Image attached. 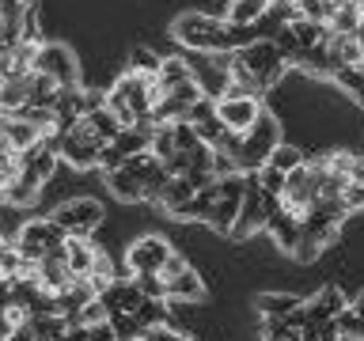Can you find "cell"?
<instances>
[{
    "mask_svg": "<svg viewBox=\"0 0 364 341\" xmlns=\"http://www.w3.org/2000/svg\"><path fill=\"white\" fill-rule=\"evenodd\" d=\"M175 38L193 53H228L232 50V42H228V23L198 16V11L175 19Z\"/></svg>",
    "mask_w": 364,
    "mask_h": 341,
    "instance_id": "6da1fadb",
    "label": "cell"
},
{
    "mask_svg": "<svg viewBox=\"0 0 364 341\" xmlns=\"http://www.w3.org/2000/svg\"><path fill=\"white\" fill-rule=\"evenodd\" d=\"M277 144H281L277 141V121L262 110L258 121L243 133V144H239V152H235V170L239 175H255L258 167H266V159Z\"/></svg>",
    "mask_w": 364,
    "mask_h": 341,
    "instance_id": "7a4b0ae2",
    "label": "cell"
},
{
    "mask_svg": "<svg viewBox=\"0 0 364 341\" xmlns=\"http://www.w3.org/2000/svg\"><path fill=\"white\" fill-rule=\"evenodd\" d=\"M16 250H19L23 261H42L46 254L65 250V232L50 220V216L27 220V224H23V232L16 235Z\"/></svg>",
    "mask_w": 364,
    "mask_h": 341,
    "instance_id": "3957f363",
    "label": "cell"
},
{
    "mask_svg": "<svg viewBox=\"0 0 364 341\" xmlns=\"http://www.w3.org/2000/svg\"><path fill=\"white\" fill-rule=\"evenodd\" d=\"M235 57L250 68V76L258 80L262 95L269 91V84H277L281 72H284V65H289V61H284V53H281L269 38H258V42L243 45V50H235Z\"/></svg>",
    "mask_w": 364,
    "mask_h": 341,
    "instance_id": "277c9868",
    "label": "cell"
},
{
    "mask_svg": "<svg viewBox=\"0 0 364 341\" xmlns=\"http://www.w3.org/2000/svg\"><path fill=\"white\" fill-rule=\"evenodd\" d=\"M34 72L50 76L61 91L80 87V65H76V57L68 53L65 45H57V42H42V45H38V57H34Z\"/></svg>",
    "mask_w": 364,
    "mask_h": 341,
    "instance_id": "5b68a950",
    "label": "cell"
},
{
    "mask_svg": "<svg viewBox=\"0 0 364 341\" xmlns=\"http://www.w3.org/2000/svg\"><path fill=\"white\" fill-rule=\"evenodd\" d=\"M50 220L61 227L65 235H91L102 224V205L91 201V197H76V201H65L61 209H53Z\"/></svg>",
    "mask_w": 364,
    "mask_h": 341,
    "instance_id": "8992f818",
    "label": "cell"
},
{
    "mask_svg": "<svg viewBox=\"0 0 364 341\" xmlns=\"http://www.w3.org/2000/svg\"><path fill=\"white\" fill-rule=\"evenodd\" d=\"M167 258H171V243L164 235H141L129 250H125V269H129V277L159 273V266H164Z\"/></svg>",
    "mask_w": 364,
    "mask_h": 341,
    "instance_id": "52a82bcc",
    "label": "cell"
},
{
    "mask_svg": "<svg viewBox=\"0 0 364 341\" xmlns=\"http://www.w3.org/2000/svg\"><path fill=\"white\" fill-rule=\"evenodd\" d=\"M213 114H216V121L224 125L228 133H239L243 136L250 125L258 121V114H262V99L258 95H243V99H216L213 102Z\"/></svg>",
    "mask_w": 364,
    "mask_h": 341,
    "instance_id": "ba28073f",
    "label": "cell"
},
{
    "mask_svg": "<svg viewBox=\"0 0 364 341\" xmlns=\"http://www.w3.org/2000/svg\"><path fill=\"white\" fill-rule=\"evenodd\" d=\"M323 50H326V57H330V65H334V68H357V65H364L360 61V42L353 38V34L326 31L323 34Z\"/></svg>",
    "mask_w": 364,
    "mask_h": 341,
    "instance_id": "9c48e42d",
    "label": "cell"
},
{
    "mask_svg": "<svg viewBox=\"0 0 364 341\" xmlns=\"http://www.w3.org/2000/svg\"><path fill=\"white\" fill-rule=\"evenodd\" d=\"M346 307H349L346 292L334 288V284H326V288L318 292L315 300L304 307V311H307V323H315V326H318V323H334V318H338L341 311H346Z\"/></svg>",
    "mask_w": 364,
    "mask_h": 341,
    "instance_id": "30bf717a",
    "label": "cell"
},
{
    "mask_svg": "<svg viewBox=\"0 0 364 341\" xmlns=\"http://www.w3.org/2000/svg\"><path fill=\"white\" fill-rule=\"evenodd\" d=\"M34 57L38 45L34 42H11L0 50V76H31L34 72Z\"/></svg>",
    "mask_w": 364,
    "mask_h": 341,
    "instance_id": "8fae6325",
    "label": "cell"
},
{
    "mask_svg": "<svg viewBox=\"0 0 364 341\" xmlns=\"http://www.w3.org/2000/svg\"><path fill=\"white\" fill-rule=\"evenodd\" d=\"M99 300H102V307H107L110 315H133L136 307H141L144 296H141V288H136L133 281H114Z\"/></svg>",
    "mask_w": 364,
    "mask_h": 341,
    "instance_id": "7c38bea8",
    "label": "cell"
},
{
    "mask_svg": "<svg viewBox=\"0 0 364 341\" xmlns=\"http://www.w3.org/2000/svg\"><path fill=\"white\" fill-rule=\"evenodd\" d=\"M95 243L87 235H65V266L73 277H87L91 273V261H95Z\"/></svg>",
    "mask_w": 364,
    "mask_h": 341,
    "instance_id": "4fadbf2b",
    "label": "cell"
},
{
    "mask_svg": "<svg viewBox=\"0 0 364 341\" xmlns=\"http://www.w3.org/2000/svg\"><path fill=\"white\" fill-rule=\"evenodd\" d=\"M269 11V0H232L228 4V27H255V23Z\"/></svg>",
    "mask_w": 364,
    "mask_h": 341,
    "instance_id": "5bb4252c",
    "label": "cell"
},
{
    "mask_svg": "<svg viewBox=\"0 0 364 341\" xmlns=\"http://www.w3.org/2000/svg\"><path fill=\"white\" fill-rule=\"evenodd\" d=\"M164 288H167V300H201V296H205V284H201V277L190 266L182 269L178 277L164 281Z\"/></svg>",
    "mask_w": 364,
    "mask_h": 341,
    "instance_id": "9a60e30c",
    "label": "cell"
},
{
    "mask_svg": "<svg viewBox=\"0 0 364 341\" xmlns=\"http://www.w3.org/2000/svg\"><path fill=\"white\" fill-rule=\"evenodd\" d=\"M266 227L277 235V243H281L284 250H296V247H300V232H304V227H300V220H296V216H289L284 209L273 212L269 220H266Z\"/></svg>",
    "mask_w": 364,
    "mask_h": 341,
    "instance_id": "2e32d148",
    "label": "cell"
},
{
    "mask_svg": "<svg viewBox=\"0 0 364 341\" xmlns=\"http://www.w3.org/2000/svg\"><path fill=\"white\" fill-rule=\"evenodd\" d=\"M38 141H42L38 129H34L31 121H23L19 114H16V118H11V129H8V141H4L8 152H16V156H19V152H27V148H34Z\"/></svg>",
    "mask_w": 364,
    "mask_h": 341,
    "instance_id": "e0dca14e",
    "label": "cell"
},
{
    "mask_svg": "<svg viewBox=\"0 0 364 341\" xmlns=\"http://www.w3.org/2000/svg\"><path fill=\"white\" fill-rule=\"evenodd\" d=\"M65 330H68V323L61 315H38V318H31V323H27L31 341H61Z\"/></svg>",
    "mask_w": 364,
    "mask_h": 341,
    "instance_id": "ac0fdd59",
    "label": "cell"
},
{
    "mask_svg": "<svg viewBox=\"0 0 364 341\" xmlns=\"http://www.w3.org/2000/svg\"><path fill=\"white\" fill-rule=\"evenodd\" d=\"M213 205H216V182L209 190H201V193H193V197L182 205V209L175 212L178 220H209V212H213Z\"/></svg>",
    "mask_w": 364,
    "mask_h": 341,
    "instance_id": "d6986e66",
    "label": "cell"
},
{
    "mask_svg": "<svg viewBox=\"0 0 364 341\" xmlns=\"http://www.w3.org/2000/svg\"><path fill=\"white\" fill-rule=\"evenodd\" d=\"M156 80H159V84H164L167 91H171V87H178V84H186V80H193V76H190L186 57H164V61H159Z\"/></svg>",
    "mask_w": 364,
    "mask_h": 341,
    "instance_id": "ffe728a7",
    "label": "cell"
},
{
    "mask_svg": "<svg viewBox=\"0 0 364 341\" xmlns=\"http://www.w3.org/2000/svg\"><path fill=\"white\" fill-rule=\"evenodd\" d=\"M107 186H110V193H114L118 201H141V182H136L125 167L110 170V175H107Z\"/></svg>",
    "mask_w": 364,
    "mask_h": 341,
    "instance_id": "44dd1931",
    "label": "cell"
},
{
    "mask_svg": "<svg viewBox=\"0 0 364 341\" xmlns=\"http://www.w3.org/2000/svg\"><path fill=\"white\" fill-rule=\"evenodd\" d=\"M190 197H193V190H190V182H186V178H167V186L159 190V205H164L171 216H175Z\"/></svg>",
    "mask_w": 364,
    "mask_h": 341,
    "instance_id": "7402d4cb",
    "label": "cell"
},
{
    "mask_svg": "<svg viewBox=\"0 0 364 341\" xmlns=\"http://www.w3.org/2000/svg\"><path fill=\"white\" fill-rule=\"evenodd\" d=\"M357 23H360V8L346 0L341 8H334L326 16V31H334V34H357Z\"/></svg>",
    "mask_w": 364,
    "mask_h": 341,
    "instance_id": "603a6c76",
    "label": "cell"
},
{
    "mask_svg": "<svg viewBox=\"0 0 364 341\" xmlns=\"http://www.w3.org/2000/svg\"><path fill=\"white\" fill-rule=\"evenodd\" d=\"M27 220H31L27 209H19V205H11V201H0V239H16Z\"/></svg>",
    "mask_w": 364,
    "mask_h": 341,
    "instance_id": "cb8c5ba5",
    "label": "cell"
},
{
    "mask_svg": "<svg viewBox=\"0 0 364 341\" xmlns=\"http://www.w3.org/2000/svg\"><path fill=\"white\" fill-rule=\"evenodd\" d=\"M133 318H136V326H141V330L164 326L167 323V300H141V307L133 311Z\"/></svg>",
    "mask_w": 364,
    "mask_h": 341,
    "instance_id": "d4e9b609",
    "label": "cell"
},
{
    "mask_svg": "<svg viewBox=\"0 0 364 341\" xmlns=\"http://www.w3.org/2000/svg\"><path fill=\"white\" fill-rule=\"evenodd\" d=\"M239 209H243V201H228V197H216L213 212H209V224L216 232H232L235 220H239Z\"/></svg>",
    "mask_w": 364,
    "mask_h": 341,
    "instance_id": "484cf974",
    "label": "cell"
},
{
    "mask_svg": "<svg viewBox=\"0 0 364 341\" xmlns=\"http://www.w3.org/2000/svg\"><path fill=\"white\" fill-rule=\"evenodd\" d=\"M289 31L296 34V42H300V50H315V45H323V34H326V23H307V19H292Z\"/></svg>",
    "mask_w": 364,
    "mask_h": 341,
    "instance_id": "4316f807",
    "label": "cell"
},
{
    "mask_svg": "<svg viewBox=\"0 0 364 341\" xmlns=\"http://www.w3.org/2000/svg\"><path fill=\"white\" fill-rule=\"evenodd\" d=\"M107 318H110V311L102 307V300H87L73 318H65V323H68V326H84V330H91V326H102Z\"/></svg>",
    "mask_w": 364,
    "mask_h": 341,
    "instance_id": "83f0119b",
    "label": "cell"
},
{
    "mask_svg": "<svg viewBox=\"0 0 364 341\" xmlns=\"http://www.w3.org/2000/svg\"><path fill=\"white\" fill-rule=\"evenodd\" d=\"M296 307H300V300H296V296H284V292L262 296V300H258V311L266 315V318H284V315H292Z\"/></svg>",
    "mask_w": 364,
    "mask_h": 341,
    "instance_id": "f1b7e54d",
    "label": "cell"
},
{
    "mask_svg": "<svg viewBox=\"0 0 364 341\" xmlns=\"http://www.w3.org/2000/svg\"><path fill=\"white\" fill-rule=\"evenodd\" d=\"M266 163H269V167H277L281 175H289L292 167H300V163H304V152H300V148H292V144H277V148L269 152Z\"/></svg>",
    "mask_w": 364,
    "mask_h": 341,
    "instance_id": "f546056e",
    "label": "cell"
},
{
    "mask_svg": "<svg viewBox=\"0 0 364 341\" xmlns=\"http://www.w3.org/2000/svg\"><path fill=\"white\" fill-rule=\"evenodd\" d=\"M107 326H110L114 341H141V334H144V330L136 326V318H133V315H110V318H107Z\"/></svg>",
    "mask_w": 364,
    "mask_h": 341,
    "instance_id": "4dcf8cb0",
    "label": "cell"
},
{
    "mask_svg": "<svg viewBox=\"0 0 364 341\" xmlns=\"http://www.w3.org/2000/svg\"><path fill=\"white\" fill-rule=\"evenodd\" d=\"M159 61H164L159 53L144 50V45H136L133 57H129V72H136V76H156V72H159Z\"/></svg>",
    "mask_w": 364,
    "mask_h": 341,
    "instance_id": "1f68e13d",
    "label": "cell"
},
{
    "mask_svg": "<svg viewBox=\"0 0 364 341\" xmlns=\"http://www.w3.org/2000/svg\"><path fill=\"white\" fill-rule=\"evenodd\" d=\"M133 284L141 288L144 300H167V288H164V281H159L156 273H141V277H133Z\"/></svg>",
    "mask_w": 364,
    "mask_h": 341,
    "instance_id": "d6a6232c",
    "label": "cell"
},
{
    "mask_svg": "<svg viewBox=\"0 0 364 341\" xmlns=\"http://www.w3.org/2000/svg\"><path fill=\"white\" fill-rule=\"evenodd\" d=\"M171 136H175V148H178V152H193V148L201 144L190 121H175V125H171Z\"/></svg>",
    "mask_w": 364,
    "mask_h": 341,
    "instance_id": "836d02e7",
    "label": "cell"
},
{
    "mask_svg": "<svg viewBox=\"0 0 364 341\" xmlns=\"http://www.w3.org/2000/svg\"><path fill=\"white\" fill-rule=\"evenodd\" d=\"M193 133H198V141H201L205 148H213L216 141H220V133H224V125H220V121H216V114H213V118H209V121H198V125H193Z\"/></svg>",
    "mask_w": 364,
    "mask_h": 341,
    "instance_id": "e575fe53",
    "label": "cell"
},
{
    "mask_svg": "<svg viewBox=\"0 0 364 341\" xmlns=\"http://www.w3.org/2000/svg\"><path fill=\"white\" fill-rule=\"evenodd\" d=\"M209 175H213V178H228V175H239V170H235V159H232V156H224V152H213Z\"/></svg>",
    "mask_w": 364,
    "mask_h": 341,
    "instance_id": "d590c367",
    "label": "cell"
},
{
    "mask_svg": "<svg viewBox=\"0 0 364 341\" xmlns=\"http://www.w3.org/2000/svg\"><path fill=\"white\" fill-rule=\"evenodd\" d=\"M190 156V170H205L209 175V163H213V148H205V144H198L193 152H186Z\"/></svg>",
    "mask_w": 364,
    "mask_h": 341,
    "instance_id": "8d00e7d4",
    "label": "cell"
},
{
    "mask_svg": "<svg viewBox=\"0 0 364 341\" xmlns=\"http://www.w3.org/2000/svg\"><path fill=\"white\" fill-rule=\"evenodd\" d=\"M182 269H186V261H182V254H175V250H171V258L164 261V266H159L156 277H159V281H171V277H178Z\"/></svg>",
    "mask_w": 364,
    "mask_h": 341,
    "instance_id": "74e56055",
    "label": "cell"
},
{
    "mask_svg": "<svg viewBox=\"0 0 364 341\" xmlns=\"http://www.w3.org/2000/svg\"><path fill=\"white\" fill-rule=\"evenodd\" d=\"M87 341H114V334H110V326L102 323V326H91L87 330Z\"/></svg>",
    "mask_w": 364,
    "mask_h": 341,
    "instance_id": "f35d334b",
    "label": "cell"
},
{
    "mask_svg": "<svg viewBox=\"0 0 364 341\" xmlns=\"http://www.w3.org/2000/svg\"><path fill=\"white\" fill-rule=\"evenodd\" d=\"M141 341H171V330H164V326H156V330H144V334H141Z\"/></svg>",
    "mask_w": 364,
    "mask_h": 341,
    "instance_id": "ab89813d",
    "label": "cell"
},
{
    "mask_svg": "<svg viewBox=\"0 0 364 341\" xmlns=\"http://www.w3.org/2000/svg\"><path fill=\"white\" fill-rule=\"evenodd\" d=\"M11 118H16V114H8V110H0V144L8 141V129H11Z\"/></svg>",
    "mask_w": 364,
    "mask_h": 341,
    "instance_id": "60d3db41",
    "label": "cell"
},
{
    "mask_svg": "<svg viewBox=\"0 0 364 341\" xmlns=\"http://www.w3.org/2000/svg\"><path fill=\"white\" fill-rule=\"evenodd\" d=\"M349 307L357 311V318H364V288H360V296H357V300H349Z\"/></svg>",
    "mask_w": 364,
    "mask_h": 341,
    "instance_id": "b9f144b4",
    "label": "cell"
},
{
    "mask_svg": "<svg viewBox=\"0 0 364 341\" xmlns=\"http://www.w3.org/2000/svg\"><path fill=\"white\" fill-rule=\"evenodd\" d=\"M11 334H16V330H11V326H8V318H4V315H0V341H8Z\"/></svg>",
    "mask_w": 364,
    "mask_h": 341,
    "instance_id": "7bdbcfd3",
    "label": "cell"
},
{
    "mask_svg": "<svg viewBox=\"0 0 364 341\" xmlns=\"http://www.w3.org/2000/svg\"><path fill=\"white\" fill-rule=\"evenodd\" d=\"M341 4H346V0H323V11L330 16V11H334V8H341Z\"/></svg>",
    "mask_w": 364,
    "mask_h": 341,
    "instance_id": "ee69618b",
    "label": "cell"
},
{
    "mask_svg": "<svg viewBox=\"0 0 364 341\" xmlns=\"http://www.w3.org/2000/svg\"><path fill=\"white\" fill-rule=\"evenodd\" d=\"M19 4H34V0H19Z\"/></svg>",
    "mask_w": 364,
    "mask_h": 341,
    "instance_id": "f6af8a7d",
    "label": "cell"
},
{
    "mask_svg": "<svg viewBox=\"0 0 364 341\" xmlns=\"http://www.w3.org/2000/svg\"><path fill=\"white\" fill-rule=\"evenodd\" d=\"M349 4H360V0H349Z\"/></svg>",
    "mask_w": 364,
    "mask_h": 341,
    "instance_id": "bcb514c9",
    "label": "cell"
}]
</instances>
